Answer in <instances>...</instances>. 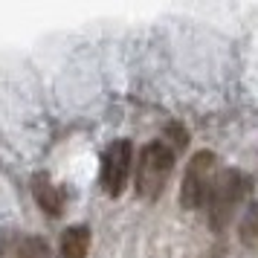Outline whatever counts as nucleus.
Masks as SVG:
<instances>
[{"label":"nucleus","instance_id":"1","mask_svg":"<svg viewBox=\"0 0 258 258\" xmlns=\"http://www.w3.org/2000/svg\"><path fill=\"white\" fill-rule=\"evenodd\" d=\"M174 174V151L163 140L142 145L134 165V188L142 200H157Z\"/></svg>","mask_w":258,"mask_h":258},{"label":"nucleus","instance_id":"7","mask_svg":"<svg viewBox=\"0 0 258 258\" xmlns=\"http://www.w3.org/2000/svg\"><path fill=\"white\" fill-rule=\"evenodd\" d=\"M238 238L244 246H258V200L244 212V218L238 223Z\"/></svg>","mask_w":258,"mask_h":258},{"label":"nucleus","instance_id":"3","mask_svg":"<svg viewBox=\"0 0 258 258\" xmlns=\"http://www.w3.org/2000/svg\"><path fill=\"white\" fill-rule=\"evenodd\" d=\"M218 154L215 151H198L186 165V174H183V186H180V206L188 212L200 209L203 203H209L212 186L218 180Z\"/></svg>","mask_w":258,"mask_h":258},{"label":"nucleus","instance_id":"4","mask_svg":"<svg viewBox=\"0 0 258 258\" xmlns=\"http://www.w3.org/2000/svg\"><path fill=\"white\" fill-rule=\"evenodd\" d=\"M134 145L128 140H113L102 154V188L110 198H119L134 171Z\"/></svg>","mask_w":258,"mask_h":258},{"label":"nucleus","instance_id":"8","mask_svg":"<svg viewBox=\"0 0 258 258\" xmlns=\"http://www.w3.org/2000/svg\"><path fill=\"white\" fill-rule=\"evenodd\" d=\"M18 258H52L44 238H24L18 246Z\"/></svg>","mask_w":258,"mask_h":258},{"label":"nucleus","instance_id":"2","mask_svg":"<svg viewBox=\"0 0 258 258\" xmlns=\"http://www.w3.org/2000/svg\"><path fill=\"white\" fill-rule=\"evenodd\" d=\"M252 191V177L238 171V168H226L218 174L215 186H212V195H209V223L215 232H223L229 221L235 218V212L241 209V203L249 198Z\"/></svg>","mask_w":258,"mask_h":258},{"label":"nucleus","instance_id":"6","mask_svg":"<svg viewBox=\"0 0 258 258\" xmlns=\"http://www.w3.org/2000/svg\"><path fill=\"white\" fill-rule=\"evenodd\" d=\"M87 249H90V229L84 223L67 226L64 235H61L58 255L61 258H87Z\"/></svg>","mask_w":258,"mask_h":258},{"label":"nucleus","instance_id":"5","mask_svg":"<svg viewBox=\"0 0 258 258\" xmlns=\"http://www.w3.org/2000/svg\"><path fill=\"white\" fill-rule=\"evenodd\" d=\"M29 186H32V198H35V203L41 206V212H47L49 218H58L61 212H64L67 195H64V188H61L58 183H52V177H49L47 171H35Z\"/></svg>","mask_w":258,"mask_h":258}]
</instances>
